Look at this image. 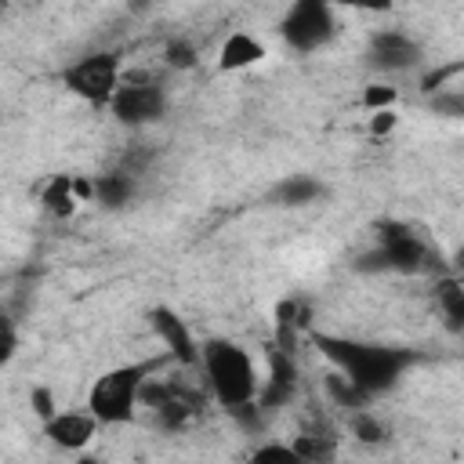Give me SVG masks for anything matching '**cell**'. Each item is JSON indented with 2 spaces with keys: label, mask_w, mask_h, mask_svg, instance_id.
Segmentation results:
<instances>
[{
  "label": "cell",
  "mask_w": 464,
  "mask_h": 464,
  "mask_svg": "<svg viewBox=\"0 0 464 464\" xmlns=\"http://www.w3.org/2000/svg\"><path fill=\"white\" fill-rule=\"evenodd\" d=\"M279 33H283V40L294 51H315V47H323L337 33L334 4L330 0H294L290 11L279 22Z\"/></svg>",
  "instance_id": "52a82bcc"
},
{
  "label": "cell",
  "mask_w": 464,
  "mask_h": 464,
  "mask_svg": "<svg viewBox=\"0 0 464 464\" xmlns=\"http://www.w3.org/2000/svg\"><path fill=\"white\" fill-rule=\"evenodd\" d=\"M4 11H7V0H0V14H4Z\"/></svg>",
  "instance_id": "83f0119b"
},
{
  "label": "cell",
  "mask_w": 464,
  "mask_h": 464,
  "mask_svg": "<svg viewBox=\"0 0 464 464\" xmlns=\"http://www.w3.org/2000/svg\"><path fill=\"white\" fill-rule=\"evenodd\" d=\"M72 196H76L80 203H94V178L72 174Z\"/></svg>",
  "instance_id": "4316f807"
},
{
  "label": "cell",
  "mask_w": 464,
  "mask_h": 464,
  "mask_svg": "<svg viewBox=\"0 0 464 464\" xmlns=\"http://www.w3.org/2000/svg\"><path fill=\"white\" fill-rule=\"evenodd\" d=\"M138 192V181L130 170H109V174H98L94 178V203L116 210V207H127Z\"/></svg>",
  "instance_id": "4fadbf2b"
},
{
  "label": "cell",
  "mask_w": 464,
  "mask_h": 464,
  "mask_svg": "<svg viewBox=\"0 0 464 464\" xmlns=\"http://www.w3.org/2000/svg\"><path fill=\"white\" fill-rule=\"evenodd\" d=\"M323 196V181H315L312 174H290L272 188V203L279 207H308Z\"/></svg>",
  "instance_id": "9a60e30c"
},
{
  "label": "cell",
  "mask_w": 464,
  "mask_h": 464,
  "mask_svg": "<svg viewBox=\"0 0 464 464\" xmlns=\"http://www.w3.org/2000/svg\"><path fill=\"white\" fill-rule=\"evenodd\" d=\"M370 65L381 72H410L420 65L424 51L413 36H406L402 29H381L370 36V51H366Z\"/></svg>",
  "instance_id": "ba28073f"
},
{
  "label": "cell",
  "mask_w": 464,
  "mask_h": 464,
  "mask_svg": "<svg viewBox=\"0 0 464 464\" xmlns=\"http://www.w3.org/2000/svg\"><path fill=\"white\" fill-rule=\"evenodd\" d=\"M163 62L170 65V69H178V72H185V69H192L196 62H199V51H196V44L192 40H170L167 47H163Z\"/></svg>",
  "instance_id": "ffe728a7"
},
{
  "label": "cell",
  "mask_w": 464,
  "mask_h": 464,
  "mask_svg": "<svg viewBox=\"0 0 464 464\" xmlns=\"http://www.w3.org/2000/svg\"><path fill=\"white\" fill-rule=\"evenodd\" d=\"M399 98V91L395 87H388V83H370V87H362V109H392V102Z\"/></svg>",
  "instance_id": "44dd1931"
},
{
  "label": "cell",
  "mask_w": 464,
  "mask_h": 464,
  "mask_svg": "<svg viewBox=\"0 0 464 464\" xmlns=\"http://www.w3.org/2000/svg\"><path fill=\"white\" fill-rule=\"evenodd\" d=\"M76 196H72V174H54L47 185H44V192H40V207L51 214V218H72L76 214Z\"/></svg>",
  "instance_id": "2e32d148"
},
{
  "label": "cell",
  "mask_w": 464,
  "mask_h": 464,
  "mask_svg": "<svg viewBox=\"0 0 464 464\" xmlns=\"http://www.w3.org/2000/svg\"><path fill=\"white\" fill-rule=\"evenodd\" d=\"M326 388H330V395H334V402L337 406H344V410H359V406H366L370 402V395L366 392H359L341 370H334L330 377H326Z\"/></svg>",
  "instance_id": "ac0fdd59"
},
{
  "label": "cell",
  "mask_w": 464,
  "mask_h": 464,
  "mask_svg": "<svg viewBox=\"0 0 464 464\" xmlns=\"http://www.w3.org/2000/svg\"><path fill=\"white\" fill-rule=\"evenodd\" d=\"M352 435L359 439V442H366V446H377V442H384L388 439V428L370 413V410H352Z\"/></svg>",
  "instance_id": "d6986e66"
},
{
  "label": "cell",
  "mask_w": 464,
  "mask_h": 464,
  "mask_svg": "<svg viewBox=\"0 0 464 464\" xmlns=\"http://www.w3.org/2000/svg\"><path fill=\"white\" fill-rule=\"evenodd\" d=\"M261 58H265V44L261 40H254L250 33H232L218 51V69L221 72H239V69L257 65Z\"/></svg>",
  "instance_id": "7c38bea8"
},
{
  "label": "cell",
  "mask_w": 464,
  "mask_h": 464,
  "mask_svg": "<svg viewBox=\"0 0 464 464\" xmlns=\"http://www.w3.org/2000/svg\"><path fill=\"white\" fill-rule=\"evenodd\" d=\"M44 435L58 450H83L98 435V420L91 410H54L44 420Z\"/></svg>",
  "instance_id": "30bf717a"
},
{
  "label": "cell",
  "mask_w": 464,
  "mask_h": 464,
  "mask_svg": "<svg viewBox=\"0 0 464 464\" xmlns=\"http://www.w3.org/2000/svg\"><path fill=\"white\" fill-rule=\"evenodd\" d=\"M149 377V362H127L105 370L91 392H87V410L94 413L98 424H130L141 406V384Z\"/></svg>",
  "instance_id": "3957f363"
},
{
  "label": "cell",
  "mask_w": 464,
  "mask_h": 464,
  "mask_svg": "<svg viewBox=\"0 0 464 464\" xmlns=\"http://www.w3.org/2000/svg\"><path fill=\"white\" fill-rule=\"evenodd\" d=\"M294 388H297V362H294V352H283V348H268V377L257 384V395L254 402L265 410H279L294 399Z\"/></svg>",
  "instance_id": "9c48e42d"
},
{
  "label": "cell",
  "mask_w": 464,
  "mask_h": 464,
  "mask_svg": "<svg viewBox=\"0 0 464 464\" xmlns=\"http://www.w3.org/2000/svg\"><path fill=\"white\" fill-rule=\"evenodd\" d=\"M290 450H294V457L297 460H334L337 457V439L334 435H319V431H304V435H297L294 442H290Z\"/></svg>",
  "instance_id": "e0dca14e"
},
{
  "label": "cell",
  "mask_w": 464,
  "mask_h": 464,
  "mask_svg": "<svg viewBox=\"0 0 464 464\" xmlns=\"http://www.w3.org/2000/svg\"><path fill=\"white\" fill-rule=\"evenodd\" d=\"M254 460H297V457H294L290 442H265L254 450Z\"/></svg>",
  "instance_id": "cb8c5ba5"
},
{
  "label": "cell",
  "mask_w": 464,
  "mask_h": 464,
  "mask_svg": "<svg viewBox=\"0 0 464 464\" xmlns=\"http://www.w3.org/2000/svg\"><path fill=\"white\" fill-rule=\"evenodd\" d=\"M167 105L170 98L156 80H127V83L120 80L105 109L123 127H145V123H160L167 116Z\"/></svg>",
  "instance_id": "8992f818"
},
{
  "label": "cell",
  "mask_w": 464,
  "mask_h": 464,
  "mask_svg": "<svg viewBox=\"0 0 464 464\" xmlns=\"http://www.w3.org/2000/svg\"><path fill=\"white\" fill-rule=\"evenodd\" d=\"M395 123H399V116H395L392 109H373V112H370V134H373V138L392 134V130H395Z\"/></svg>",
  "instance_id": "603a6c76"
},
{
  "label": "cell",
  "mask_w": 464,
  "mask_h": 464,
  "mask_svg": "<svg viewBox=\"0 0 464 464\" xmlns=\"http://www.w3.org/2000/svg\"><path fill=\"white\" fill-rule=\"evenodd\" d=\"M319 352L370 399L395 388L399 377L417 362V352L410 348H392V344H373V341H352L337 334H315Z\"/></svg>",
  "instance_id": "6da1fadb"
},
{
  "label": "cell",
  "mask_w": 464,
  "mask_h": 464,
  "mask_svg": "<svg viewBox=\"0 0 464 464\" xmlns=\"http://www.w3.org/2000/svg\"><path fill=\"white\" fill-rule=\"evenodd\" d=\"M152 330L160 334V341L167 344V352L181 362V366H196L199 362V344L192 337V330L185 326V319L170 308H156L152 312Z\"/></svg>",
  "instance_id": "8fae6325"
},
{
  "label": "cell",
  "mask_w": 464,
  "mask_h": 464,
  "mask_svg": "<svg viewBox=\"0 0 464 464\" xmlns=\"http://www.w3.org/2000/svg\"><path fill=\"white\" fill-rule=\"evenodd\" d=\"M29 402H33V410H36V417H40V420H47V417L58 410V406H54V395H51V388H33Z\"/></svg>",
  "instance_id": "d4e9b609"
},
{
  "label": "cell",
  "mask_w": 464,
  "mask_h": 464,
  "mask_svg": "<svg viewBox=\"0 0 464 464\" xmlns=\"http://www.w3.org/2000/svg\"><path fill=\"white\" fill-rule=\"evenodd\" d=\"M14 348H18V330H14V323L7 315H0V366L11 362Z\"/></svg>",
  "instance_id": "7402d4cb"
},
{
  "label": "cell",
  "mask_w": 464,
  "mask_h": 464,
  "mask_svg": "<svg viewBox=\"0 0 464 464\" xmlns=\"http://www.w3.org/2000/svg\"><path fill=\"white\" fill-rule=\"evenodd\" d=\"M435 304L446 319V330L460 334L464 330V283L457 276H439L435 279Z\"/></svg>",
  "instance_id": "5bb4252c"
},
{
  "label": "cell",
  "mask_w": 464,
  "mask_h": 464,
  "mask_svg": "<svg viewBox=\"0 0 464 464\" xmlns=\"http://www.w3.org/2000/svg\"><path fill=\"white\" fill-rule=\"evenodd\" d=\"M120 69H123L120 51H87L76 62H69L58 76L72 98H80L87 105H109V98L120 83Z\"/></svg>",
  "instance_id": "277c9868"
},
{
  "label": "cell",
  "mask_w": 464,
  "mask_h": 464,
  "mask_svg": "<svg viewBox=\"0 0 464 464\" xmlns=\"http://www.w3.org/2000/svg\"><path fill=\"white\" fill-rule=\"evenodd\" d=\"M359 268H388V272H406L417 276L431 268V250L428 243L402 221H381L377 225V250L362 257Z\"/></svg>",
  "instance_id": "5b68a950"
},
{
  "label": "cell",
  "mask_w": 464,
  "mask_h": 464,
  "mask_svg": "<svg viewBox=\"0 0 464 464\" xmlns=\"http://www.w3.org/2000/svg\"><path fill=\"white\" fill-rule=\"evenodd\" d=\"M334 7L341 4V7H352V11H373V14H384V11H392L395 7V0H330Z\"/></svg>",
  "instance_id": "484cf974"
},
{
  "label": "cell",
  "mask_w": 464,
  "mask_h": 464,
  "mask_svg": "<svg viewBox=\"0 0 464 464\" xmlns=\"http://www.w3.org/2000/svg\"><path fill=\"white\" fill-rule=\"evenodd\" d=\"M196 366L203 370L207 388L218 399V406L232 410V406L254 402L261 377H257V366H254V359H250V352L243 344L214 337V341L199 344V362Z\"/></svg>",
  "instance_id": "7a4b0ae2"
}]
</instances>
